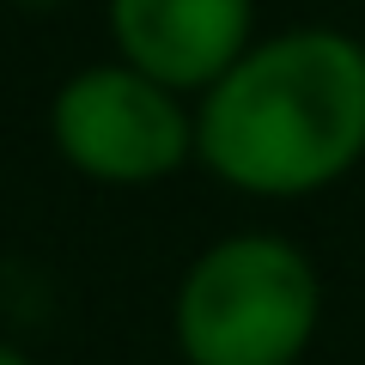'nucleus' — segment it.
I'll return each mask as SVG.
<instances>
[{"mask_svg": "<svg viewBox=\"0 0 365 365\" xmlns=\"http://www.w3.org/2000/svg\"><path fill=\"white\" fill-rule=\"evenodd\" d=\"M195 165L244 201H311L365 165V43L262 31L195 98Z\"/></svg>", "mask_w": 365, "mask_h": 365, "instance_id": "obj_1", "label": "nucleus"}, {"mask_svg": "<svg viewBox=\"0 0 365 365\" xmlns=\"http://www.w3.org/2000/svg\"><path fill=\"white\" fill-rule=\"evenodd\" d=\"M329 287L287 232L250 225L201 244L170 287V347L182 365H304Z\"/></svg>", "mask_w": 365, "mask_h": 365, "instance_id": "obj_2", "label": "nucleus"}, {"mask_svg": "<svg viewBox=\"0 0 365 365\" xmlns=\"http://www.w3.org/2000/svg\"><path fill=\"white\" fill-rule=\"evenodd\" d=\"M49 146L86 182L153 189L195 165V104L116 55L86 61L49 91Z\"/></svg>", "mask_w": 365, "mask_h": 365, "instance_id": "obj_3", "label": "nucleus"}, {"mask_svg": "<svg viewBox=\"0 0 365 365\" xmlns=\"http://www.w3.org/2000/svg\"><path fill=\"white\" fill-rule=\"evenodd\" d=\"M110 55L195 104L262 37L256 0H104Z\"/></svg>", "mask_w": 365, "mask_h": 365, "instance_id": "obj_4", "label": "nucleus"}, {"mask_svg": "<svg viewBox=\"0 0 365 365\" xmlns=\"http://www.w3.org/2000/svg\"><path fill=\"white\" fill-rule=\"evenodd\" d=\"M0 6H19V13H67L73 0H0Z\"/></svg>", "mask_w": 365, "mask_h": 365, "instance_id": "obj_5", "label": "nucleus"}, {"mask_svg": "<svg viewBox=\"0 0 365 365\" xmlns=\"http://www.w3.org/2000/svg\"><path fill=\"white\" fill-rule=\"evenodd\" d=\"M0 365H43L37 353H25L19 341H0Z\"/></svg>", "mask_w": 365, "mask_h": 365, "instance_id": "obj_6", "label": "nucleus"}]
</instances>
